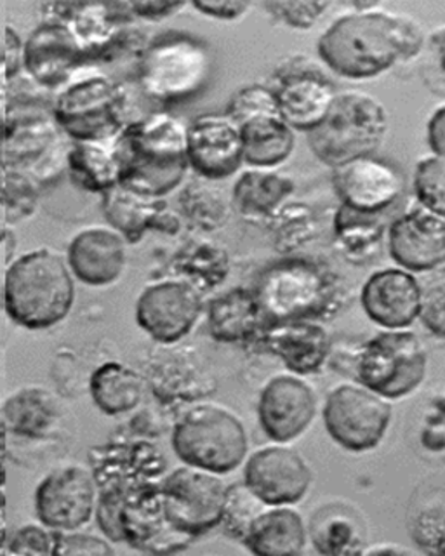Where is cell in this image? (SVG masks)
Here are the masks:
<instances>
[{"instance_id":"e0dca14e","label":"cell","mask_w":445,"mask_h":556,"mask_svg":"<svg viewBox=\"0 0 445 556\" xmlns=\"http://www.w3.org/2000/svg\"><path fill=\"white\" fill-rule=\"evenodd\" d=\"M242 482L267 506H296L314 483V469L302 452L276 443L253 452L244 460Z\"/></svg>"},{"instance_id":"9c48e42d","label":"cell","mask_w":445,"mask_h":556,"mask_svg":"<svg viewBox=\"0 0 445 556\" xmlns=\"http://www.w3.org/2000/svg\"><path fill=\"white\" fill-rule=\"evenodd\" d=\"M127 92L103 74L71 80L58 92L53 115L71 141L109 143L129 124Z\"/></svg>"},{"instance_id":"bcb514c9","label":"cell","mask_w":445,"mask_h":556,"mask_svg":"<svg viewBox=\"0 0 445 556\" xmlns=\"http://www.w3.org/2000/svg\"><path fill=\"white\" fill-rule=\"evenodd\" d=\"M56 532L44 523H27L8 535L5 553L10 555H54Z\"/></svg>"},{"instance_id":"30bf717a","label":"cell","mask_w":445,"mask_h":556,"mask_svg":"<svg viewBox=\"0 0 445 556\" xmlns=\"http://www.w3.org/2000/svg\"><path fill=\"white\" fill-rule=\"evenodd\" d=\"M427 374V348L409 329L376 334L364 344L355 362L357 381L390 402L412 395Z\"/></svg>"},{"instance_id":"2e32d148","label":"cell","mask_w":445,"mask_h":556,"mask_svg":"<svg viewBox=\"0 0 445 556\" xmlns=\"http://www.w3.org/2000/svg\"><path fill=\"white\" fill-rule=\"evenodd\" d=\"M97 503L98 486L88 466H60L46 475L36 489L37 518L54 532L88 526Z\"/></svg>"},{"instance_id":"681fc988","label":"cell","mask_w":445,"mask_h":556,"mask_svg":"<svg viewBox=\"0 0 445 556\" xmlns=\"http://www.w3.org/2000/svg\"><path fill=\"white\" fill-rule=\"evenodd\" d=\"M126 5L132 16L149 20V22H161L166 17L176 16L188 4L187 2H167V0H147V2H126Z\"/></svg>"},{"instance_id":"9f6ffc18","label":"cell","mask_w":445,"mask_h":556,"mask_svg":"<svg viewBox=\"0 0 445 556\" xmlns=\"http://www.w3.org/2000/svg\"><path fill=\"white\" fill-rule=\"evenodd\" d=\"M0 475H2V466H0Z\"/></svg>"},{"instance_id":"7dc6e473","label":"cell","mask_w":445,"mask_h":556,"mask_svg":"<svg viewBox=\"0 0 445 556\" xmlns=\"http://www.w3.org/2000/svg\"><path fill=\"white\" fill-rule=\"evenodd\" d=\"M54 555L60 556H112L114 547L105 535L80 532V529L68 532H56Z\"/></svg>"},{"instance_id":"484cf974","label":"cell","mask_w":445,"mask_h":556,"mask_svg":"<svg viewBox=\"0 0 445 556\" xmlns=\"http://www.w3.org/2000/svg\"><path fill=\"white\" fill-rule=\"evenodd\" d=\"M127 242L106 226H92L75 235L66 251V265L80 282L91 287L112 286L123 277Z\"/></svg>"},{"instance_id":"1f68e13d","label":"cell","mask_w":445,"mask_h":556,"mask_svg":"<svg viewBox=\"0 0 445 556\" xmlns=\"http://www.w3.org/2000/svg\"><path fill=\"white\" fill-rule=\"evenodd\" d=\"M383 214H369L340 205L334 216V243L352 265L364 266L380 256L386 243Z\"/></svg>"},{"instance_id":"c3c4849f","label":"cell","mask_w":445,"mask_h":556,"mask_svg":"<svg viewBox=\"0 0 445 556\" xmlns=\"http://www.w3.org/2000/svg\"><path fill=\"white\" fill-rule=\"evenodd\" d=\"M192 8L204 16L219 20V22H236L242 16L250 13L253 8L251 2H236V0H219V2H211V0H196L192 2Z\"/></svg>"},{"instance_id":"816d5d0a","label":"cell","mask_w":445,"mask_h":556,"mask_svg":"<svg viewBox=\"0 0 445 556\" xmlns=\"http://www.w3.org/2000/svg\"><path fill=\"white\" fill-rule=\"evenodd\" d=\"M11 213H13V205H11L10 187H8L4 174L0 170V242L5 239V233L10 228Z\"/></svg>"},{"instance_id":"5b68a950","label":"cell","mask_w":445,"mask_h":556,"mask_svg":"<svg viewBox=\"0 0 445 556\" xmlns=\"http://www.w3.org/2000/svg\"><path fill=\"white\" fill-rule=\"evenodd\" d=\"M74 280L62 254L51 249L23 254L5 271L8 317L28 330L51 329L62 324L74 308Z\"/></svg>"},{"instance_id":"603a6c76","label":"cell","mask_w":445,"mask_h":556,"mask_svg":"<svg viewBox=\"0 0 445 556\" xmlns=\"http://www.w3.org/2000/svg\"><path fill=\"white\" fill-rule=\"evenodd\" d=\"M360 304L383 330L409 329L419 320L421 282L404 268L378 269L364 282Z\"/></svg>"},{"instance_id":"e575fe53","label":"cell","mask_w":445,"mask_h":556,"mask_svg":"<svg viewBox=\"0 0 445 556\" xmlns=\"http://www.w3.org/2000/svg\"><path fill=\"white\" fill-rule=\"evenodd\" d=\"M144 379L138 370L120 362L101 364L89 379L92 402L106 416H123L141 404Z\"/></svg>"},{"instance_id":"83f0119b","label":"cell","mask_w":445,"mask_h":556,"mask_svg":"<svg viewBox=\"0 0 445 556\" xmlns=\"http://www.w3.org/2000/svg\"><path fill=\"white\" fill-rule=\"evenodd\" d=\"M308 538L320 555H363L369 546L366 521L345 503L326 504L312 513Z\"/></svg>"},{"instance_id":"d6a6232c","label":"cell","mask_w":445,"mask_h":556,"mask_svg":"<svg viewBox=\"0 0 445 556\" xmlns=\"http://www.w3.org/2000/svg\"><path fill=\"white\" fill-rule=\"evenodd\" d=\"M294 181L276 169H247L232 188L233 208L247 219H267L293 195Z\"/></svg>"},{"instance_id":"cb8c5ba5","label":"cell","mask_w":445,"mask_h":556,"mask_svg":"<svg viewBox=\"0 0 445 556\" xmlns=\"http://www.w3.org/2000/svg\"><path fill=\"white\" fill-rule=\"evenodd\" d=\"M258 341L289 372L303 378L320 372L332 348L328 329L317 320L267 321Z\"/></svg>"},{"instance_id":"74e56055","label":"cell","mask_w":445,"mask_h":556,"mask_svg":"<svg viewBox=\"0 0 445 556\" xmlns=\"http://www.w3.org/2000/svg\"><path fill=\"white\" fill-rule=\"evenodd\" d=\"M178 268L183 280L192 283L196 291H213L230 275V256L227 249L214 242H196L188 245L178 257Z\"/></svg>"},{"instance_id":"7a4b0ae2","label":"cell","mask_w":445,"mask_h":556,"mask_svg":"<svg viewBox=\"0 0 445 556\" xmlns=\"http://www.w3.org/2000/svg\"><path fill=\"white\" fill-rule=\"evenodd\" d=\"M118 185L153 199H164L187 176V126L167 112L129 122L112 143Z\"/></svg>"},{"instance_id":"7402d4cb","label":"cell","mask_w":445,"mask_h":556,"mask_svg":"<svg viewBox=\"0 0 445 556\" xmlns=\"http://www.w3.org/2000/svg\"><path fill=\"white\" fill-rule=\"evenodd\" d=\"M386 249L398 268L430 274L445 263V219L428 208L415 207L390 223Z\"/></svg>"},{"instance_id":"3957f363","label":"cell","mask_w":445,"mask_h":556,"mask_svg":"<svg viewBox=\"0 0 445 556\" xmlns=\"http://www.w3.org/2000/svg\"><path fill=\"white\" fill-rule=\"evenodd\" d=\"M53 110L20 103L5 115L0 129V170L10 190L34 193L56 181L66 169L71 144Z\"/></svg>"},{"instance_id":"4316f807","label":"cell","mask_w":445,"mask_h":556,"mask_svg":"<svg viewBox=\"0 0 445 556\" xmlns=\"http://www.w3.org/2000/svg\"><path fill=\"white\" fill-rule=\"evenodd\" d=\"M207 329L218 343L239 344L258 339L267 324L253 289L233 287L207 304Z\"/></svg>"},{"instance_id":"8fae6325","label":"cell","mask_w":445,"mask_h":556,"mask_svg":"<svg viewBox=\"0 0 445 556\" xmlns=\"http://www.w3.org/2000/svg\"><path fill=\"white\" fill-rule=\"evenodd\" d=\"M211 52L188 35H166L141 54L140 77L144 94L161 103H178L199 94L211 75Z\"/></svg>"},{"instance_id":"7bdbcfd3","label":"cell","mask_w":445,"mask_h":556,"mask_svg":"<svg viewBox=\"0 0 445 556\" xmlns=\"http://www.w3.org/2000/svg\"><path fill=\"white\" fill-rule=\"evenodd\" d=\"M225 115L232 118L237 126H242L244 122L256 117L279 115L276 94L270 86H262V84L241 87L228 101Z\"/></svg>"},{"instance_id":"d590c367","label":"cell","mask_w":445,"mask_h":556,"mask_svg":"<svg viewBox=\"0 0 445 556\" xmlns=\"http://www.w3.org/2000/svg\"><path fill=\"white\" fill-rule=\"evenodd\" d=\"M66 169L80 190L105 193L118 185V165L112 144L97 141H72Z\"/></svg>"},{"instance_id":"9a60e30c","label":"cell","mask_w":445,"mask_h":556,"mask_svg":"<svg viewBox=\"0 0 445 556\" xmlns=\"http://www.w3.org/2000/svg\"><path fill=\"white\" fill-rule=\"evenodd\" d=\"M277 109L291 129L310 132L328 117L338 91L331 78L320 72L308 58L296 56L285 61L274 75Z\"/></svg>"},{"instance_id":"ab89813d","label":"cell","mask_w":445,"mask_h":556,"mask_svg":"<svg viewBox=\"0 0 445 556\" xmlns=\"http://www.w3.org/2000/svg\"><path fill=\"white\" fill-rule=\"evenodd\" d=\"M72 16L66 20L68 30L79 42L86 54H91L101 46L109 43L115 35V14L117 4H65Z\"/></svg>"},{"instance_id":"f907efd6","label":"cell","mask_w":445,"mask_h":556,"mask_svg":"<svg viewBox=\"0 0 445 556\" xmlns=\"http://www.w3.org/2000/svg\"><path fill=\"white\" fill-rule=\"evenodd\" d=\"M427 139L433 155L445 156V104L436 109L428 121Z\"/></svg>"},{"instance_id":"44dd1931","label":"cell","mask_w":445,"mask_h":556,"mask_svg":"<svg viewBox=\"0 0 445 556\" xmlns=\"http://www.w3.org/2000/svg\"><path fill=\"white\" fill-rule=\"evenodd\" d=\"M120 543L144 553L181 552L193 539L181 534L167 520L162 504L161 482L132 491L118 508Z\"/></svg>"},{"instance_id":"836d02e7","label":"cell","mask_w":445,"mask_h":556,"mask_svg":"<svg viewBox=\"0 0 445 556\" xmlns=\"http://www.w3.org/2000/svg\"><path fill=\"white\" fill-rule=\"evenodd\" d=\"M239 127L244 164L254 169H276L293 155L296 132L279 115L256 117Z\"/></svg>"},{"instance_id":"f546056e","label":"cell","mask_w":445,"mask_h":556,"mask_svg":"<svg viewBox=\"0 0 445 556\" xmlns=\"http://www.w3.org/2000/svg\"><path fill=\"white\" fill-rule=\"evenodd\" d=\"M101 207L110 228L123 235L126 242H138L143 239L144 231L161 228L167 214L164 199L143 195L123 185L103 193Z\"/></svg>"},{"instance_id":"b9f144b4","label":"cell","mask_w":445,"mask_h":556,"mask_svg":"<svg viewBox=\"0 0 445 556\" xmlns=\"http://www.w3.org/2000/svg\"><path fill=\"white\" fill-rule=\"evenodd\" d=\"M412 191L421 207L445 219V156L432 155L418 162Z\"/></svg>"},{"instance_id":"4dcf8cb0","label":"cell","mask_w":445,"mask_h":556,"mask_svg":"<svg viewBox=\"0 0 445 556\" xmlns=\"http://www.w3.org/2000/svg\"><path fill=\"white\" fill-rule=\"evenodd\" d=\"M5 430L23 439H46L60 425L62 407L46 388L28 387L16 391L0 408Z\"/></svg>"},{"instance_id":"5bb4252c","label":"cell","mask_w":445,"mask_h":556,"mask_svg":"<svg viewBox=\"0 0 445 556\" xmlns=\"http://www.w3.org/2000/svg\"><path fill=\"white\" fill-rule=\"evenodd\" d=\"M204 294L183 278H167L144 287L136 300V324L158 344L183 341L201 320Z\"/></svg>"},{"instance_id":"d6986e66","label":"cell","mask_w":445,"mask_h":556,"mask_svg":"<svg viewBox=\"0 0 445 556\" xmlns=\"http://www.w3.org/2000/svg\"><path fill=\"white\" fill-rule=\"evenodd\" d=\"M188 167L205 181L232 178L244 165L241 127L225 113H204L187 126Z\"/></svg>"},{"instance_id":"ba28073f","label":"cell","mask_w":445,"mask_h":556,"mask_svg":"<svg viewBox=\"0 0 445 556\" xmlns=\"http://www.w3.org/2000/svg\"><path fill=\"white\" fill-rule=\"evenodd\" d=\"M170 445L183 465L225 477L244 465L250 437L230 408L199 404L176 421Z\"/></svg>"},{"instance_id":"4fadbf2b","label":"cell","mask_w":445,"mask_h":556,"mask_svg":"<svg viewBox=\"0 0 445 556\" xmlns=\"http://www.w3.org/2000/svg\"><path fill=\"white\" fill-rule=\"evenodd\" d=\"M227 486L219 475L193 466L167 471L161 494L170 526L192 539L218 529Z\"/></svg>"},{"instance_id":"f35d334b","label":"cell","mask_w":445,"mask_h":556,"mask_svg":"<svg viewBox=\"0 0 445 556\" xmlns=\"http://www.w3.org/2000/svg\"><path fill=\"white\" fill-rule=\"evenodd\" d=\"M185 217L202 231H216L232 219V199L209 181L192 182L181 193Z\"/></svg>"},{"instance_id":"7c38bea8","label":"cell","mask_w":445,"mask_h":556,"mask_svg":"<svg viewBox=\"0 0 445 556\" xmlns=\"http://www.w3.org/2000/svg\"><path fill=\"white\" fill-rule=\"evenodd\" d=\"M393 407L360 382L340 384L323 402L322 419L332 442L355 454L374 451L392 425Z\"/></svg>"},{"instance_id":"8d00e7d4","label":"cell","mask_w":445,"mask_h":556,"mask_svg":"<svg viewBox=\"0 0 445 556\" xmlns=\"http://www.w3.org/2000/svg\"><path fill=\"white\" fill-rule=\"evenodd\" d=\"M271 242L284 254H293L317 240L320 219L314 208L303 202H285L265 219Z\"/></svg>"},{"instance_id":"ac0fdd59","label":"cell","mask_w":445,"mask_h":556,"mask_svg":"<svg viewBox=\"0 0 445 556\" xmlns=\"http://www.w3.org/2000/svg\"><path fill=\"white\" fill-rule=\"evenodd\" d=\"M317 408L319 400L310 382L296 374H279L259 393V426L271 442L291 443L314 425Z\"/></svg>"},{"instance_id":"52a82bcc","label":"cell","mask_w":445,"mask_h":556,"mask_svg":"<svg viewBox=\"0 0 445 556\" xmlns=\"http://www.w3.org/2000/svg\"><path fill=\"white\" fill-rule=\"evenodd\" d=\"M389 112L374 96L363 91L338 92L319 127L308 132V147L323 164L340 165L374 155L389 135Z\"/></svg>"},{"instance_id":"d4e9b609","label":"cell","mask_w":445,"mask_h":556,"mask_svg":"<svg viewBox=\"0 0 445 556\" xmlns=\"http://www.w3.org/2000/svg\"><path fill=\"white\" fill-rule=\"evenodd\" d=\"M84 58L86 52L62 22L37 26L23 48L25 70L46 89H63L75 70L82 65Z\"/></svg>"},{"instance_id":"277c9868","label":"cell","mask_w":445,"mask_h":556,"mask_svg":"<svg viewBox=\"0 0 445 556\" xmlns=\"http://www.w3.org/2000/svg\"><path fill=\"white\" fill-rule=\"evenodd\" d=\"M253 292L267 321L328 320L345 300L340 277L308 257H284L263 268Z\"/></svg>"},{"instance_id":"6da1fadb","label":"cell","mask_w":445,"mask_h":556,"mask_svg":"<svg viewBox=\"0 0 445 556\" xmlns=\"http://www.w3.org/2000/svg\"><path fill=\"white\" fill-rule=\"evenodd\" d=\"M424 42L427 34L415 17L364 9L338 17L320 35L317 54L332 74L366 80L415 60Z\"/></svg>"},{"instance_id":"db71d44e","label":"cell","mask_w":445,"mask_h":556,"mask_svg":"<svg viewBox=\"0 0 445 556\" xmlns=\"http://www.w3.org/2000/svg\"><path fill=\"white\" fill-rule=\"evenodd\" d=\"M410 555V549L402 546H393L392 543L376 544V546H367L363 555Z\"/></svg>"},{"instance_id":"f6af8a7d","label":"cell","mask_w":445,"mask_h":556,"mask_svg":"<svg viewBox=\"0 0 445 556\" xmlns=\"http://www.w3.org/2000/svg\"><path fill=\"white\" fill-rule=\"evenodd\" d=\"M263 8L267 13L276 17L282 25L291 26L294 30H310L312 26L319 23L331 4L329 2H265Z\"/></svg>"},{"instance_id":"f1b7e54d","label":"cell","mask_w":445,"mask_h":556,"mask_svg":"<svg viewBox=\"0 0 445 556\" xmlns=\"http://www.w3.org/2000/svg\"><path fill=\"white\" fill-rule=\"evenodd\" d=\"M308 527L293 506H267L242 539L253 555L284 556L305 552Z\"/></svg>"},{"instance_id":"60d3db41","label":"cell","mask_w":445,"mask_h":556,"mask_svg":"<svg viewBox=\"0 0 445 556\" xmlns=\"http://www.w3.org/2000/svg\"><path fill=\"white\" fill-rule=\"evenodd\" d=\"M265 508L267 504L258 500L244 482L232 483L227 486L219 529L223 534L242 543L253 521Z\"/></svg>"},{"instance_id":"f5cc1de1","label":"cell","mask_w":445,"mask_h":556,"mask_svg":"<svg viewBox=\"0 0 445 556\" xmlns=\"http://www.w3.org/2000/svg\"><path fill=\"white\" fill-rule=\"evenodd\" d=\"M432 46L435 49L436 60H438V68L445 75V26L432 35Z\"/></svg>"},{"instance_id":"11a10c76","label":"cell","mask_w":445,"mask_h":556,"mask_svg":"<svg viewBox=\"0 0 445 556\" xmlns=\"http://www.w3.org/2000/svg\"><path fill=\"white\" fill-rule=\"evenodd\" d=\"M8 511H5V497L0 492V549L8 543Z\"/></svg>"},{"instance_id":"ffe728a7","label":"cell","mask_w":445,"mask_h":556,"mask_svg":"<svg viewBox=\"0 0 445 556\" xmlns=\"http://www.w3.org/2000/svg\"><path fill=\"white\" fill-rule=\"evenodd\" d=\"M332 185L341 205L360 213L383 214L404 195L406 176L392 162L367 155L336 167Z\"/></svg>"},{"instance_id":"ee69618b","label":"cell","mask_w":445,"mask_h":556,"mask_svg":"<svg viewBox=\"0 0 445 556\" xmlns=\"http://www.w3.org/2000/svg\"><path fill=\"white\" fill-rule=\"evenodd\" d=\"M421 283V312L419 320L436 338L445 339V266L430 271Z\"/></svg>"},{"instance_id":"8992f818","label":"cell","mask_w":445,"mask_h":556,"mask_svg":"<svg viewBox=\"0 0 445 556\" xmlns=\"http://www.w3.org/2000/svg\"><path fill=\"white\" fill-rule=\"evenodd\" d=\"M91 473L98 486L94 518L110 543H120L118 508L138 486L161 482L167 460L161 448L144 440L112 442L89 454Z\"/></svg>"}]
</instances>
